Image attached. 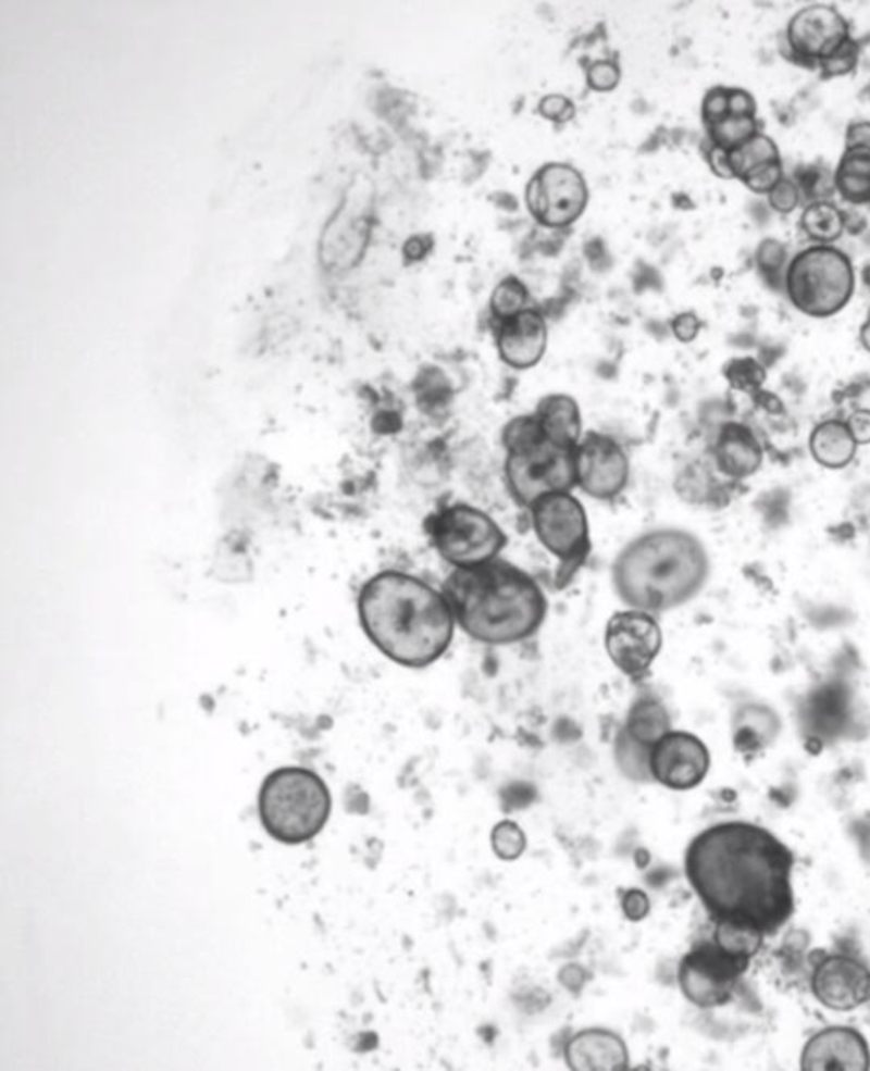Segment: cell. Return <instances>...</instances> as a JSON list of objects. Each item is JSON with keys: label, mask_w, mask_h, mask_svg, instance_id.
I'll return each mask as SVG.
<instances>
[{"label": "cell", "mask_w": 870, "mask_h": 1071, "mask_svg": "<svg viewBox=\"0 0 870 1071\" xmlns=\"http://www.w3.org/2000/svg\"><path fill=\"white\" fill-rule=\"evenodd\" d=\"M539 114L552 123H568L575 116V104L561 94H551L540 99Z\"/></svg>", "instance_id": "cell-39"}, {"label": "cell", "mask_w": 870, "mask_h": 1071, "mask_svg": "<svg viewBox=\"0 0 870 1071\" xmlns=\"http://www.w3.org/2000/svg\"><path fill=\"white\" fill-rule=\"evenodd\" d=\"M707 164L711 165L712 172L721 179H734L733 167H731L730 152L709 144L706 152Z\"/></svg>", "instance_id": "cell-43"}, {"label": "cell", "mask_w": 870, "mask_h": 1071, "mask_svg": "<svg viewBox=\"0 0 870 1071\" xmlns=\"http://www.w3.org/2000/svg\"><path fill=\"white\" fill-rule=\"evenodd\" d=\"M332 796L325 781L307 768H279L265 777L259 792V819L277 842L298 846L310 842L331 819Z\"/></svg>", "instance_id": "cell-6"}, {"label": "cell", "mask_w": 870, "mask_h": 1071, "mask_svg": "<svg viewBox=\"0 0 870 1071\" xmlns=\"http://www.w3.org/2000/svg\"><path fill=\"white\" fill-rule=\"evenodd\" d=\"M492 849L500 861L513 862L525 852L527 837L519 823L512 820H501L492 829L489 835Z\"/></svg>", "instance_id": "cell-31"}, {"label": "cell", "mask_w": 870, "mask_h": 1071, "mask_svg": "<svg viewBox=\"0 0 870 1071\" xmlns=\"http://www.w3.org/2000/svg\"><path fill=\"white\" fill-rule=\"evenodd\" d=\"M716 468L728 478L754 476L763 464V449L750 427L739 422H726L716 437L712 449Z\"/></svg>", "instance_id": "cell-20"}, {"label": "cell", "mask_w": 870, "mask_h": 1071, "mask_svg": "<svg viewBox=\"0 0 870 1071\" xmlns=\"http://www.w3.org/2000/svg\"><path fill=\"white\" fill-rule=\"evenodd\" d=\"M840 198L848 204H870V150L845 149L833 174Z\"/></svg>", "instance_id": "cell-25"}, {"label": "cell", "mask_w": 870, "mask_h": 1071, "mask_svg": "<svg viewBox=\"0 0 870 1071\" xmlns=\"http://www.w3.org/2000/svg\"><path fill=\"white\" fill-rule=\"evenodd\" d=\"M368 238L364 214L352 213L346 201L326 225L322 237V261L328 270H346L358 261Z\"/></svg>", "instance_id": "cell-21"}, {"label": "cell", "mask_w": 870, "mask_h": 1071, "mask_svg": "<svg viewBox=\"0 0 870 1071\" xmlns=\"http://www.w3.org/2000/svg\"><path fill=\"white\" fill-rule=\"evenodd\" d=\"M811 986L824 1007L848 1012L870 1001V970L859 959L828 956L815 968Z\"/></svg>", "instance_id": "cell-16"}, {"label": "cell", "mask_w": 870, "mask_h": 1071, "mask_svg": "<svg viewBox=\"0 0 870 1071\" xmlns=\"http://www.w3.org/2000/svg\"><path fill=\"white\" fill-rule=\"evenodd\" d=\"M785 38L793 57L818 66L847 43L852 35L848 21L835 5L812 4L791 17Z\"/></svg>", "instance_id": "cell-15"}, {"label": "cell", "mask_w": 870, "mask_h": 1071, "mask_svg": "<svg viewBox=\"0 0 870 1071\" xmlns=\"http://www.w3.org/2000/svg\"><path fill=\"white\" fill-rule=\"evenodd\" d=\"M859 445L855 443L847 422L840 419L820 422L809 434V452L812 460L826 470H843L857 457Z\"/></svg>", "instance_id": "cell-23"}, {"label": "cell", "mask_w": 870, "mask_h": 1071, "mask_svg": "<svg viewBox=\"0 0 870 1071\" xmlns=\"http://www.w3.org/2000/svg\"><path fill=\"white\" fill-rule=\"evenodd\" d=\"M867 319L870 320V308H869V313H867Z\"/></svg>", "instance_id": "cell-48"}, {"label": "cell", "mask_w": 870, "mask_h": 1071, "mask_svg": "<svg viewBox=\"0 0 870 1071\" xmlns=\"http://www.w3.org/2000/svg\"><path fill=\"white\" fill-rule=\"evenodd\" d=\"M700 328H703V322H700L699 316L694 312L679 313L672 320L673 336L680 343L688 344L692 340H696L697 336H699Z\"/></svg>", "instance_id": "cell-41"}, {"label": "cell", "mask_w": 870, "mask_h": 1071, "mask_svg": "<svg viewBox=\"0 0 870 1071\" xmlns=\"http://www.w3.org/2000/svg\"><path fill=\"white\" fill-rule=\"evenodd\" d=\"M711 577V557L699 536L655 527L622 546L610 569L616 596L630 609L660 615L696 599Z\"/></svg>", "instance_id": "cell-4"}, {"label": "cell", "mask_w": 870, "mask_h": 1071, "mask_svg": "<svg viewBox=\"0 0 870 1071\" xmlns=\"http://www.w3.org/2000/svg\"><path fill=\"white\" fill-rule=\"evenodd\" d=\"M800 231L815 246H833L847 231V214L833 201L821 199L809 203L799 219Z\"/></svg>", "instance_id": "cell-26"}, {"label": "cell", "mask_w": 870, "mask_h": 1071, "mask_svg": "<svg viewBox=\"0 0 870 1071\" xmlns=\"http://www.w3.org/2000/svg\"><path fill=\"white\" fill-rule=\"evenodd\" d=\"M533 413L546 436L560 445L579 446L583 427L582 412L575 398L564 394L546 395Z\"/></svg>", "instance_id": "cell-22"}, {"label": "cell", "mask_w": 870, "mask_h": 1071, "mask_svg": "<svg viewBox=\"0 0 870 1071\" xmlns=\"http://www.w3.org/2000/svg\"><path fill=\"white\" fill-rule=\"evenodd\" d=\"M748 967L750 958L734 955L714 939L706 941L692 946L680 959L676 980L680 992L691 1004L700 1009H714L731 1000Z\"/></svg>", "instance_id": "cell-10"}, {"label": "cell", "mask_w": 870, "mask_h": 1071, "mask_svg": "<svg viewBox=\"0 0 870 1071\" xmlns=\"http://www.w3.org/2000/svg\"><path fill=\"white\" fill-rule=\"evenodd\" d=\"M794 180L799 186L800 195L811 199V203L826 199L835 191L832 174H828L826 169L815 167V165L797 172Z\"/></svg>", "instance_id": "cell-33"}, {"label": "cell", "mask_w": 870, "mask_h": 1071, "mask_svg": "<svg viewBox=\"0 0 870 1071\" xmlns=\"http://www.w3.org/2000/svg\"><path fill=\"white\" fill-rule=\"evenodd\" d=\"M427 250V240H425V238L413 237L410 238L407 246H405V256H407L410 261H420V259L425 258Z\"/></svg>", "instance_id": "cell-45"}, {"label": "cell", "mask_w": 870, "mask_h": 1071, "mask_svg": "<svg viewBox=\"0 0 870 1071\" xmlns=\"http://www.w3.org/2000/svg\"><path fill=\"white\" fill-rule=\"evenodd\" d=\"M564 1063L573 1071H624L630 1068V1051L609 1029H583L568 1039Z\"/></svg>", "instance_id": "cell-19"}, {"label": "cell", "mask_w": 870, "mask_h": 1071, "mask_svg": "<svg viewBox=\"0 0 870 1071\" xmlns=\"http://www.w3.org/2000/svg\"><path fill=\"white\" fill-rule=\"evenodd\" d=\"M845 149L870 150V122H854L845 133Z\"/></svg>", "instance_id": "cell-44"}, {"label": "cell", "mask_w": 870, "mask_h": 1071, "mask_svg": "<svg viewBox=\"0 0 870 1071\" xmlns=\"http://www.w3.org/2000/svg\"><path fill=\"white\" fill-rule=\"evenodd\" d=\"M870 1068V1049L859 1031L850 1028H830L808 1041L800 1070L866 1071Z\"/></svg>", "instance_id": "cell-17"}, {"label": "cell", "mask_w": 870, "mask_h": 1071, "mask_svg": "<svg viewBox=\"0 0 870 1071\" xmlns=\"http://www.w3.org/2000/svg\"><path fill=\"white\" fill-rule=\"evenodd\" d=\"M621 908L625 919L631 920V922H642L648 917L651 904H649L648 895L643 889L633 888L622 893Z\"/></svg>", "instance_id": "cell-40"}, {"label": "cell", "mask_w": 870, "mask_h": 1071, "mask_svg": "<svg viewBox=\"0 0 870 1071\" xmlns=\"http://www.w3.org/2000/svg\"><path fill=\"white\" fill-rule=\"evenodd\" d=\"M730 116V87H712L704 96L703 122L706 128Z\"/></svg>", "instance_id": "cell-35"}, {"label": "cell", "mask_w": 870, "mask_h": 1071, "mask_svg": "<svg viewBox=\"0 0 870 1071\" xmlns=\"http://www.w3.org/2000/svg\"><path fill=\"white\" fill-rule=\"evenodd\" d=\"M845 422L859 448L870 445V409L855 410Z\"/></svg>", "instance_id": "cell-42"}, {"label": "cell", "mask_w": 870, "mask_h": 1071, "mask_svg": "<svg viewBox=\"0 0 870 1071\" xmlns=\"http://www.w3.org/2000/svg\"><path fill=\"white\" fill-rule=\"evenodd\" d=\"M529 514L537 541L558 560L556 585L567 587L592 553L585 507L571 491H558L536 500Z\"/></svg>", "instance_id": "cell-9"}, {"label": "cell", "mask_w": 870, "mask_h": 1071, "mask_svg": "<svg viewBox=\"0 0 870 1071\" xmlns=\"http://www.w3.org/2000/svg\"><path fill=\"white\" fill-rule=\"evenodd\" d=\"M604 647L619 672L631 681H642L663 647L658 615L630 608L614 612L606 624Z\"/></svg>", "instance_id": "cell-11"}, {"label": "cell", "mask_w": 870, "mask_h": 1071, "mask_svg": "<svg viewBox=\"0 0 870 1071\" xmlns=\"http://www.w3.org/2000/svg\"><path fill=\"white\" fill-rule=\"evenodd\" d=\"M793 852L772 832L748 822L716 823L692 838L685 876L716 922L761 935L794 913Z\"/></svg>", "instance_id": "cell-1"}, {"label": "cell", "mask_w": 870, "mask_h": 1071, "mask_svg": "<svg viewBox=\"0 0 870 1071\" xmlns=\"http://www.w3.org/2000/svg\"><path fill=\"white\" fill-rule=\"evenodd\" d=\"M724 376L734 390L754 395L760 394L767 379L766 368L754 358L731 359L724 366Z\"/></svg>", "instance_id": "cell-32"}, {"label": "cell", "mask_w": 870, "mask_h": 1071, "mask_svg": "<svg viewBox=\"0 0 870 1071\" xmlns=\"http://www.w3.org/2000/svg\"><path fill=\"white\" fill-rule=\"evenodd\" d=\"M497 351L513 370H531L548 349V324L537 308H525L512 319L497 322Z\"/></svg>", "instance_id": "cell-18"}, {"label": "cell", "mask_w": 870, "mask_h": 1071, "mask_svg": "<svg viewBox=\"0 0 870 1071\" xmlns=\"http://www.w3.org/2000/svg\"><path fill=\"white\" fill-rule=\"evenodd\" d=\"M769 204L773 211H778L781 214H791L800 204L799 186H797L796 180L793 177L785 176L778 186L773 187L772 191L769 192Z\"/></svg>", "instance_id": "cell-36"}, {"label": "cell", "mask_w": 870, "mask_h": 1071, "mask_svg": "<svg viewBox=\"0 0 870 1071\" xmlns=\"http://www.w3.org/2000/svg\"><path fill=\"white\" fill-rule=\"evenodd\" d=\"M576 487L591 499H618L631 478V463L621 443L602 433L583 434L575 454Z\"/></svg>", "instance_id": "cell-13"}, {"label": "cell", "mask_w": 870, "mask_h": 1071, "mask_svg": "<svg viewBox=\"0 0 870 1071\" xmlns=\"http://www.w3.org/2000/svg\"><path fill=\"white\" fill-rule=\"evenodd\" d=\"M711 769V754L694 733L670 730L649 754L651 781L672 792L699 786Z\"/></svg>", "instance_id": "cell-14"}, {"label": "cell", "mask_w": 870, "mask_h": 1071, "mask_svg": "<svg viewBox=\"0 0 870 1071\" xmlns=\"http://www.w3.org/2000/svg\"><path fill=\"white\" fill-rule=\"evenodd\" d=\"M755 259H757L761 277L769 285L784 289L785 271H787L788 265L787 249H785L784 244L779 242L775 238L761 240Z\"/></svg>", "instance_id": "cell-30"}, {"label": "cell", "mask_w": 870, "mask_h": 1071, "mask_svg": "<svg viewBox=\"0 0 870 1071\" xmlns=\"http://www.w3.org/2000/svg\"><path fill=\"white\" fill-rule=\"evenodd\" d=\"M424 527L432 548L455 570L497 560L509 543L492 515L464 502L440 507L425 519Z\"/></svg>", "instance_id": "cell-8"}, {"label": "cell", "mask_w": 870, "mask_h": 1071, "mask_svg": "<svg viewBox=\"0 0 870 1071\" xmlns=\"http://www.w3.org/2000/svg\"><path fill=\"white\" fill-rule=\"evenodd\" d=\"M358 612L374 647L407 669L443 659L458 626L443 588L398 570L376 573L362 585Z\"/></svg>", "instance_id": "cell-2"}, {"label": "cell", "mask_w": 870, "mask_h": 1071, "mask_svg": "<svg viewBox=\"0 0 870 1071\" xmlns=\"http://www.w3.org/2000/svg\"><path fill=\"white\" fill-rule=\"evenodd\" d=\"M854 264L835 246H811L788 261L784 291L797 312L811 319L838 315L855 292Z\"/></svg>", "instance_id": "cell-7"}, {"label": "cell", "mask_w": 870, "mask_h": 1071, "mask_svg": "<svg viewBox=\"0 0 870 1071\" xmlns=\"http://www.w3.org/2000/svg\"><path fill=\"white\" fill-rule=\"evenodd\" d=\"M527 286L519 277L507 276L498 283L489 298V312L497 322L512 319L529 308Z\"/></svg>", "instance_id": "cell-29"}, {"label": "cell", "mask_w": 870, "mask_h": 1071, "mask_svg": "<svg viewBox=\"0 0 870 1071\" xmlns=\"http://www.w3.org/2000/svg\"><path fill=\"white\" fill-rule=\"evenodd\" d=\"M859 340L862 344L863 349L870 354V320L867 319L863 322L862 327L859 331Z\"/></svg>", "instance_id": "cell-46"}, {"label": "cell", "mask_w": 870, "mask_h": 1071, "mask_svg": "<svg viewBox=\"0 0 870 1071\" xmlns=\"http://www.w3.org/2000/svg\"><path fill=\"white\" fill-rule=\"evenodd\" d=\"M784 177V165L782 162H775V164L766 165V167L751 172L742 183L755 195H769Z\"/></svg>", "instance_id": "cell-37"}, {"label": "cell", "mask_w": 870, "mask_h": 1071, "mask_svg": "<svg viewBox=\"0 0 870 1071\" xmlns=\"http://www.w3.org/2000/svg\"><path fill=\"white\" fill-rule=\"evenodd\" d=\"M507 488L517 506H533L544 495L576 488V448L546 436L534 413L512 419L504 427Z\"/></svg>", "instance_id": "cell-5"}, {"label": "cell", "mask_w": 870, "mask_h": 1071, "mask_svg": "<svg viewBox=\"0 0 870 1071\" xmlns=\"http://www.w3.org/2000/svg\"><path fill=\"white\" fill-rule=\"evenodd\" d=\"M619 80H621V71H619L618 63L610 62V60L592 63L591 69H588V86L597 92L614 90Z\"/></svg>", "instance_id": "cell-38"}, {"label": "cell", "mask_w": 870, "mask_h": 1071, "mask_svg": "<svg viewBox=\"0 0 870 1071\" xmlns=\"http://www.w3.org/2000/svg\"><path fill=\"white\" fill-rule=\"evenodd\" d=\"M734 179L743 180L748 174L766 165L782 162L779 147L766 133H757L750 141L730 152Z\"/></svg>", "instance_id": "cell-27"}, {"label": "cell", "mask_w": 870, "mask_h": 1071, "mask_svg": "<svg viewBox=\"0 0 870 1071\" xmlns=\"http://www.w3.org/2000/svg\"><path fill=\"white\" fill-rule=\"evenodd\" d=\"M670 730H672V718L669 709L664 708L660 699L643 696L631 705L624 726L619 732L634 744L651 750L661 736L667 735Z\"/></svg>", "instance_id": "cell-24"}, {"label": "cell", "mask_w": 870, "mask_h": 1071, "mask_svg": "<svg viewBox=\"0 0 870 1071\" xmlns=\"http://www.w3.org/2000/svg\"><path fill=\"white\" fill-rule=\"evenodd\" d=\"M862 281L867 288H870V264H867L862 270Z\"/></svg>", "instance_id": "cell-47"}, {"label": "cell", "mask_w": 870, "mask_h": 1071, "mask_svg": "<svg viewBox=\"0 0 870 1071\" xmlns=\"http://www.w3.org/2000/svg\"><path fill=\"white\" fill-rule=\"evenodd\" d=\"M859 43L850 38L830 59L821 62L818 69L823 72L824 77H842L855 71V66L859 63Z\"/></svg>", "instance_id": "cell-34"}, {"label": "cell", "mask_w": 870, "mask_h": 1071, "mask_svg": "<svg viewBox=\"0 0 870 1071\" xmlns=\"http://www.w3.org/2000/svg\"><path fill=\"white\" fill-rule=\"evenodd\" d=\"M758 126L760 123H758L757 116H733L730 114V116L724 117L723 122L706 128L707 138H709V144L721 147L728 152H733L746 141H750L757 133H760Z\"/></svg>", "instance_id": "cell-28"}, {"label": "cell", "mask_w": 870, "mask_h": 1071, "mask_svg": "<svg viewBox=\"0 0 870 1071\" xmlns=\"http://www.w3.org/2000/svg\"><path fill=\"white\" fill-rule=\"evenodd\" d=\"M443 593L462 632L489 647H510L533 638L548 618V597L539 582L504 558L452 570Z\"/></svg>", "instance_id": "cell-3"}, {"label": "cell", "mask_w": 870, "mask_h": 1071, "mask_svg": "<svg viewBox=\"0 0 870 1071\" xmlns=\"http://www.w3.org/2000/svg\"><path fill=\"white\" fill-rule=\"evenodd\" d=\"M525 203L537 223L560 231L582 216L588 203V187L576 169L555 162L544 165L529 180Z\"/></svg>", "instance_id": "cell-12"}]
</instances>
